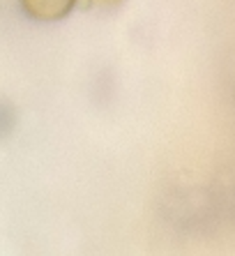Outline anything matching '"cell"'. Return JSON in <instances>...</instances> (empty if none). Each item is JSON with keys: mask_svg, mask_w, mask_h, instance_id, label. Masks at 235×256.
<instances>
[{"mask_svg": "<svg viewBox=\"0 0 235 256\" xmlns=\"http://www.w3.org/2000/svg\"><path fill=\"white\" fill-rule=\"evenodd\" d=\"M24 10L40 21H58L74 10L76 0H21Z\"/></svg>", "mask_w": 235, "mask_h": 256, "instance_id": "cell-1", "label": "cell"}, {"mask_svg": "<svg viewBox=\"0 0 235 256\" xmlns=\"http://www.w3.org/2000/svg\"><path fill=\"white\" fill-rule=\"evenodd\" d=\"M88 5H116L118 0H86Z\"/></svg>", "mask_w": 235, "mask_h": 256, "instance_id": "cell-2", "label": "cell"}]
</instances>
